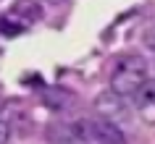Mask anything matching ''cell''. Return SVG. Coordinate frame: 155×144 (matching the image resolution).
I'll list each match as a JSON object with an SVG mask.
<instances>
[{"mask_svg":"<svg viewBox=\"0 0 155 144\" xmlns=\"http://www.w3.org/2000/svg\"><path fill=\"white\" fill-rule=\"evenodd\" d=\"M147 60L139 55H124L118 63L113 66L110 71V92L121 100H129V97H137L142 92V87L147 84Z\"/></svg>","mask_w":155,"mask_h":144,"instance_id":"6da1fadb","label":"cell"},{"mask_svg":"<svg viewBox=\"0 0 155 144\" xmlns=\"http://www.w3.org/2000/svg\"><path fill=\"white\" fill-rule=\"evenodd\" d=\"M137 105H139V110L145 113V115H153L155 118V79H150L142 87V92L137 94Z\"/></svg>","mask_w":155,"mask_h":144,"instance_id":"3957f363","label":"cell"},{"mask_svg":"<svg viewBox=\"0 0 155 144\" xmlns=\"http://www.w3.org/2000/svg\"><path fill=\"white\" fill-rule=\"evenodd\" d=\"M8 136H11V126H8V120L0 118V144L8 142Z\"/></svg>","mask_w":155,"mask_h":144,"instance_id":"277c9868","label":"cell"},{"mask_svg":"<svg viewBox=\"0 0 155 144\" xmlns=\"http://www.w3.org/2000/svg\"><path fill=\"white\" fill-rule=\"evenodd\" d=\"M90 136L97 144H126V136L110 118H97L90 126Z\"/></svg>","mask_w":155,"mask_h":144,"instance_id":"7a4b0ae2","label":"cell"},{"mask_svg":"<svg viewBox=\"0 0 155 144\" xmlns=\"http://www.w3.org/2000/svg\"><path fill=\"white\" fill-rule=\"evenodd\" d=\"M145 45H147L150 50H155V24H153V26H150V29L145 32Z\"/></svg>","mask_w":155,"mask_h":144,"instance_id":"5b68a950","label":"cell"},{"mask_svg":"<svg viewBox=\"0 0 155 144\" xmlns=\"http://www.w3.org/2000/svg\"><path fill=\"white\" fill-rule=\"evenodd\" d=\"M48 3H66V0H48Z\"/></svg>","mask_w":155,"mask_h":144,"instance_id":"8992f818","label":"cell"}]
</instances>
